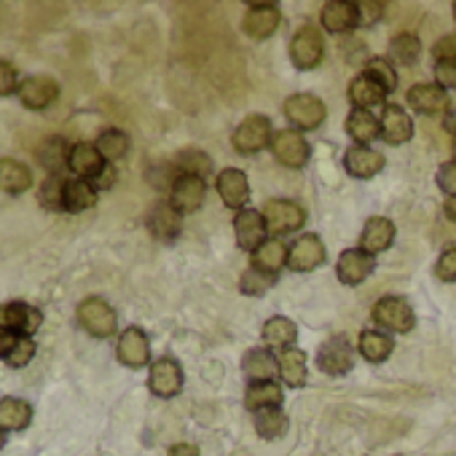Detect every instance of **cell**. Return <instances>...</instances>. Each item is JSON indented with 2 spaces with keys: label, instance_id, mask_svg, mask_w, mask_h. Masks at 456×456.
Here are the masks:
<instances>
[{
  "label": "cell",
  "instance_id": "obj_1",
  "mask_svg": "<svg viewBox=\"0 0 456 456\" xmlns=\"http://www.w3.org/2000/svg\"><path fill=\"white\" fill-rule=\"evenodd\" d=\"M76 320L81 325V330H86L92 338H110L116 336L118 330V317H116V309L100 298V296H89L78 304L76 309Z\"/></svg>",
  "mask_w": 456,
  "mask_h": 456
},
{
  "label": "cell",
  "instance_id": "obj_2",
  "mask_svg": "<svg viewBox=\"0 0 456 456\" xmlns=\"http://www.w3.org/2000/svg\"><path fill=\"white\" fill-rule=\"evenodd\" d=\"M328 110H325V102L314 94H293L285 100V118L293 124V129L298 132H314L320 129V124L325 121Z\"/></svg>",
  "mask_w": 456,
  "mask_h": 456
},
{
  "label": "cell",
  "instance_id": "obj_3",
  "mask_svg": "<svg viewBox=\"0 0 456 456\" xmlns=\"http://www.w3.org/2000/svg\"><path fill=\"white\" fill-rule=\"evenodd\" d=\"M373 322L389 333H411L416 325L413 309L403 296H384L373 306Z\"/></svg>",
  "mask_w": 456,
  "mask_h": 456
},
{
  "label": "cell",
  "instance_id": "obj_4",
  "mask_svg": "<svg viewBox=\"0 0 456 456\" xmlns=\"http://www.w3.org/2000/svg\"><path fill=\"white\" fill-rule=\"evenodd\" d=\"M264 220H266L269 234H274L280 240L285 234H293L298 228H304L306 212L301 204H296L290 199H272L264 209Z\"/></svg>",
  "mask_w": 456,
  "mask_h": 456
},
{
  "label": "cell",
  "instance_id": "obj_5",
  "mask_svg": "<svg viewBox=\"0 0 456 456\" xmlns=\"http://www.w3.org/2000/svg\"><path fill=\"white\" fill-rule=\"evenodd\" d=\"M272 153L274 159L288 167V169H304L309 156H312V148L304 137V132L298 129H282V132H274L272 137Z\"/></svg>",
  "mask_w": 456,
  "mask_h": 456
},
{
  "label": "cell",
  "instance_id": "obj_6",
  "mask_svg": "<svg viewBox=\"0 0 456 456\" xmlns=\"http://www.w3.org/2000/svg\"><path fill=\"white\" fill-rule=\"evenodd\" d=\"M44 325V312L25 301L0 304V328L14 336H36Z\"/></svg>",
  "mask_w": 456,
  "mask_h": 456
},
{
  "label": "cell",
  "instance_id": "obj_7",
  "mask_svg": "<svg viewBox=\"0 0 456 456\" xmlns=\"http://www.w3.org/2000/svg\"><path fill=\"white\" fill-rule=\"evenodd\" d=\"M325 57V41L317 28L304 25L290 41V60L298 70H314Z\"/></svg>",
  "mask_w": 456,
  "mask_h": 456
},
{
  "label": "cell",
  "instance_id": "obj_8",
  "mask_svg": "<svg viewBox=\"0 0 456 456\" xmlns=\"http://www.w3.org/2000/svg\"><path fill=\"white\" fill-rule=\"evenodd\" d=\"M185 384V376H183V368L175 357H159L151 362V370H148V389L151 395L161 397V400H169L175 395H180Z\"/></svg>",
  "mask_w": 456,
  "mask_h": 456
},
{
  "label": "cell",
  "instance_id": "obj_9",
  "mask_svg": "<svg viewBox=\"0 0 456 456\" xmlns=\"http://www.w3.org/2000/svg\"><path fill=\"white\" fill-rule=\"evenodd\" d=\"M317 368L328 376H346L354 368V346L346 336L328 338L317 352Z\"/></svg>",
  "mask_w": 456,
  "mask_h": 456
},
{
  "label": "cell",
  "instance_id": "obj_10",
  "mask_svg": "<svg viewBox=\"0 0 456 456\" xmlns=\"http://www.w3.org/2000/svg\"><path fill=\"white\" fill-rule=\"evenodd\" d=\"M17 97L28 110H46L60 100V84L52 76H28L20 81Z\"/></svg>",
  "mask_w": 456,
  "mask_h": 456
},
{
  "label": "cell",
  "instance_id": "obj_11",
  "mask_svg": "<svg viewBox=\"0 0 456 456\" xmlns=\"http://www.w3.org/2000/svg\"><path fill=\"white\" fill-rule=\"evenodd\" d=\"M272 137H274V132H272V121L266 118V116H250V118H245L237 129H234V134H232V142H234V148L240 151V153H258V151H264L266 145H272Z\"/></svg>",
  "mask_w": 456,
  "mask_h": 456
},
{
  "label": "cell",
  "instance_id": "obj_12",
  "mask_svg": "<svg viewBox=\"0 0 456 456\" xmlns=\"http://www.w3.org/2000/svg\"><path fill=\"white\" fill-rule=\"evenodd\" d=\"M328 258V250L322 245V240L317 234H304L298 237L290 250H288V266L298 274H306V272H314L325 264Z\"/></svg>",
  "mask_w": 456,
  "mask_h": 456
},
{
  "label": "cell",
  "instance_id": "obj_13",
  "mask_svg": "<svg viewBox=\"0 0 456 456\" xmlns=\"http://www.w3.org/2000/svg\"><path fill=\"white\" fill-rule=\"evenodd\" d=\"M116 357H118L121 365H126L132 370L145 368L151 362V341H148L145 330L134 328V325L121 330L118 344H116Z\"/></svg>",
  "mask_w": 456,
  "mask_h": 456
},
{
  "label": "cell",
  "instance_id": "obj_14",
  "mask_svg": "<svg viewBox=\"0 0 456 456\" xmlns=\"http://www.w3.org/2000/svg\"><path fill=\"white\" fill-rule=\"evenodd\" d=\"M145 225L153 240L169 245L180 237V228H183V215L169 204V201H159L151 207L148 217H145Z\"/></svg>",
  "mask_w": 456,
  "mask_h": 456
},
{
  "label": "cell",
  "instance_id": "obj_15",
  "mask_svg": "<svg viewBox=\"0 0 456 456\" xmlns=\"http://www.w3.org/2000/svg\"><path fill=\"white\" fill-rule=\"evenodd\" d=\"M234 232H237V245L242 250H250L256 253L264 242H266V234H269V228H266V220H264V212L258 209H240L237 217H234Z\"/></svg>",
  "mask_w": 456,
  "mask_h": 456
},
{
  "label": "cell",
  "instance_id": "obj_16",
  "mask_svg": "<svg viewBox=\"0 0 456 456\" xmlns=\"http://www.w3.org/2000/svg\"><path fill=\"white\" fill-rule=\"evenodd\" d=\"M204 196H207V185L201 177H193V175H177V180L169 188V204L180 215L196 212L204 204Z\"/></svg>",
  "mask_w": 456,
  "mask_h": 456
},
{
  "label": "cell",
  "instance_id": "obj_17",
  "mask_svg": "<svg viewBox=\"0 0 456 456\" xmlns=\"http://www.w3.org/2000/svg\"><path fill=\"white\" fill-rule=\"evenodd\" d=\"M376 272V258L360 248H352V250H344L338 256V264H336V274H338V282L344 285H360L365 282L370 274Z\"/></svg>",
  "mask_w": 456,
  "mask_h": 456
},
{
  "label": "cell",
  "instance_id": "obj_18",
  "mask_svg": "<svg viewBox=\"0 0 456 456\" xmlns=\"http://www.w3.org/2000/svg\"><path fill=\"white\" fill-rule=\"evenodd\" d=\"M70 172L81 180H89V183H97L100 175L108 169V161L102 159V153L97 151L94 142H76L70 148V161H68Z\"/></svg>",
  "mask_w": 456,
  "mask_h": 456
},
{
  "label": "cell",
  "instance_id": "obj_19",
  "mask_svg": "<svg viewBox=\"0 0 456 456\" xmlns=\"http://www.w3.org/2000/svg\"><path fill=\"white\" fill-rule=\"evenodd\" d=\"M217 193L223 199L225 207L232 209H245V204L250 201V180L242 169L228 167L223 172H217Z\"/></svg>",
  "mask_w": 456,
  "mask_h": 456
},
{
  "label": "cell",
  "instance_id": "obj_20",
  "mask_svg": "<svg viewBox=\"0 0 456 456\" xmlns=\"http://www.w3.org/2000/svg\"><path fill=\"white\" fill-rule=\"evenodd\" d=\"M33 416H36V408L30 400L25 397H0V432H25L30 424H33Z\"/></svg>",
  "mask_w": 456,
  "mask_h": 456
},
{
  "label": "cell",
  "instance_id": "obj_21",
  "mask_svg": "<svg viewBox=\"0 0 456 456\" xmlns=\"http://www.w3.org/2000/svg\"><path fill=\"white\" fill-rule=\"evenodd\" d=\"M70 142L65 137H46L38 151H36V159L38 164L46 169V177H65V172L70 169L68 161H70Z\"/></svg>",
  "mask_w": 456,
  "mask_h": 456
},
{
  "label": "cell",
  "instance_id": "obj_22",
  "mask_svg": "<svg viewBox=\"0 0 456 456\" xmlns=\"http://www.w3.org/2000/svg\"><path fill=\"white\" fill-rule=\"evenodd\" d=\"M280 22H282V14H280V9L274 4H256V6L248 9L245 22H242V30L250 38L264 41V38H269V36L277 33Z\"/></svg>",
  "mask_w": 456,
  "mask_h": 456
},
{
  "label": "cell",
  "instance_id": "obj_23",
  "mask_svg": "<svg viewBox=\"0 0 456 456\" xmlns=\"http://www.w3.org/2000/svg\"><path fill=\"white\" fill-rule=\"evenodd\" d=\"M384 153H379L376 148L370 145H352L346 153H344V167L352 177H360V180H368V177H376L381 169H384Z\"/></svg>",
  "mask_w": 456,
  "mask_h": 456
},
{
  "label": "cell",
  "instance_id": "obj_24",
  "mask_svg": "<svg viewBox=\"0 0 456 456\" xmlns=\"http://www.w3.org/2000/svg\"><path fill=\"white\" fill-rule=\"evenodd\" d=\"M408 102L416 113H424V116H435V113H443L451 108V100H448V92L437 84H416L408 89Z\"/></svg>",
  "mask_w": 456,
  "mask_h": 456
},
{
  "label": "cell",
  "instance_id": "obj_25",
  "mask_svg": "<svg viewBox=\"0 0 456 456\" xmlns=\"http://www.w3.org/2000/svg\"><path fill=\"white\" fill-rule=\"evenodd\" d=\"M320 22L328 33H349L360 25L357 20V4H349V0H330V4L322 6L320 12Z\"/></svg>",
  "mask_w": 456,
  "mask_h": 456
},
{
  "label": "cell",
  "instance_id": "obj_26",
  "mask_svg": "<svg viewBox=\"0 0 456 456\" xmlns=\"http://www.w3.org/2000/svg\"><path fill=\"white\" fill-rule=\"evenodd\" d=\"M379 121H381V140L389 145H403L413 137V121L400 105H387Z\"/></svg>",
  "mask_w": 456,
  "mask_h": 456
},
{
  "label": "cell",
  "instance_id": "obj_27",
  "mask_svg": "<svg viewBox=\"0 0 456 456\" xmlns=\"http://www.w3.org/2000/svg\"><path fill=\"white\" fill-rule=\"evenodd\" d=\"M33 188V169L20 159H0V191L9 196H22Z\"/></svg>",
  "mask_w": 456,
  "mask_h": 456
},
{
  "label": "cell",
  "instance_id": "obj_28",
  "mask_svg": "<svg viewBox=\"0 0 456 456\" xmlns=\"http://www.w3.org/2000/svg\"><path fill=\"white\" fill-rule=\"evenodd\" d=\"M392 242H395V223L389 217L376 215L365 223L360 234V250L376 256V253H384Z\"/></svg>",
  "mask_w": 456,
  "mask_h": 456
},
{
  "label": "cell",
  "instance_id": "obj_29",
  "mask_svg": "<svg viewBox=\"0 0 456 456\" xmlns=\"http://www.w3.org/2000/svg\"><path fill=\"white\" fill-rule=\"evenodd\" d=\"M242 370L245 376L253 381H274V376L280 373V362L277 354H272L266 346H253L248 349L245 360H242Z\"/></svg>",
  "mask_w": 456,
  "mask_h": 456
},
{
  "label": "cell",
  "instance_id": "obj_30",
  "mask_svg": "<svg viewBox=\"0 0 456 456\" xmlns=\"http://www.w3.org/2000/svg\"><path fill=\"white\" fill-rule=\"evenodd\" d=\"M282 384L277 381H253L248 384V392H245V408L258 413V411H266V408H282Z\"/></svg>",
  "mask_w": 456,
  "mask_h": 456
},
{
  "label": "cell",
  "instance_id": "obj_31",
  "mask_svg": "<svg viewBox=\"0 0 456 456\" xmlns=\"http://www.w3.org/2000/svg\"><path fill=\"white\" fill-rule=\"evenodd\" d=\"M100 191L94 188V183L81 180V177H68L65 180V212H86L97 204Z\"/></svg>",
  "mask_w": 456,
  "mask_h": 456
},
{
  "label": "cell",
  "instance_id": "obj_32",
  "mask_svg": "<svg viewBox=\"0 0 456 456\" xmlns=\"http://www.w3.org/2000/svg\"><path fill=\"white\" fill-rule=\"evenodd\" d=\"M346 132L354 140V145H368L376 137H381V121L362 108H352V113L346 116Z\"/></svg>",
  "mask_w": 456,
  "mask_h": 456
},
{
  "label": "cell",
  "instance_id": "obj_33",
  "mask_svg": "<svg viewBox=\"0 0 456 456\" xmlns=\"http://www.w3.org/2000/svg\"><path fill=\"white\" fill-rule=\"evenodd\" d=\"M277 362H280V379L293 387V389H301L306 384V352L304 349H282L277 354Z\"/></svg>",
  "mask_w": 456,
  "mask_h": 456
},
{
  "label": "cell",
  "instance_id": "obj_34",
  "mask_svg": "<svg viewBox=\"0 0 456 456\" xmlns=\"http://www.w3.org/2000/svg\"><path fill=\"white\" fill-rule=\"evenodd\" d=\"M288 245L277 237L266 240L256 253H253V269H261V272H269V274H277L282 272V266H288Z\"/></svg>",
  "mask_w": 456,
  "mask_h": 456
},
{
  "label": "cell",
  "instance_id": "obj_35",
  "mask_svg": "<svg viewBox=\"0 0 456 456\" xmlns=\"http://www.w3.org/2000/svg\"><path fill=\"white\" fill-rule=\"evenodd\" d=\"M296 338H298V328H296V322L290 317H282L280 314V317L266 320V325H264L266 349H277V352L290 349L296 344Z\"/></svg>",
  "mask_w": 456,
  "mask_h": 456
},
{
  "label": "cell",
  "instance_id": "obj_36",
  "mask_svg": "<svg viewBox=\"0 0 456 456\" xmlns=\"http://www.w3.org/2000/svg\"><path fill=\"white\" fill-rule=\"evenodd\" d=\"M384 97H387V89L376 78H370L365 73L357 76L352 81V86H349V100L354 102V108H362V110H370V108L381 105Z\"/></svg>",
  "mask_w": 456,
  "mask_h": 456
},
{
  "label": "cell",
  "instance_id": "obj_37",
  "mask_svg": "<svg viewBox=\"0 0 456 456\" xmlns=\"http://www.w3.org/2000/svg\"><path fill=\"white\" fill-rule=\"evenodd\" d=\"M357 349H360V354H362L368 362H384V360L392 354L395 341H392V336H387V333L362 330V333H360V341H357Z\"/></svg>",
  "mask_w": 456,
  "mask_h": 456
},
{
  "label": "cell",
  "instance_id": "obj_38",
  "mask_svg": "<svg viewBox=\"0 0 456 456\" xmlns=\"http://www.w3.org/2000/svg\"><path fill=\"white\" fill-rule=\"evenodd\" d=\"M421 57V41L413 33H400L389 41V62L397 65H416Z\"/></svg>",
  "mask_w": 456,
  "mask_h": 456
},
{
  "label": "cell",
  "instance_id": "obj_39",
  "mask_svg": "<svg viewBox=\"0 0 456 456\" xmlns=\"http://www.w3.org/2000/svg\"><path fill=\"white\" fill-rule=\"evenodd\" d=\"M97 151L102 153V159L108 164L113 161H121L126 153H129V134L121 132V129H105L97 140H94Z\"/></svg>",
  "mask_w": 456,
  "mask_h": 456
},
{
  "label": "cell",
  "instance_id": "obj_40",
  "mask_svg": "<svg viewBox=\"0 0 456 456\" xmlns=\"http://www.w3.org/2000/svg\"><path fill=\"white\" fill-rule=\"evenodd\" d=\"M256 432L264 440H277L288 432V416L282 408H266L256 413Z\"/></svg>",
  "mask_w": 456,
  "mask_h": 456
},
{
  "label": "cell",
  "instance_id": "obj_41",
  "mask_svg": "<svg viewBox=\"0 0 456 456\" xmlns=\"http://www.w3.org/2000/svg\"><path fill=\"white\" fill-rule=\"evenodd\" d=\"M65 180L68 177H46L38 188V201L49 212H65Z\"/></svg>",
  "mask_w": 456,
  "mask_h": 456
},
{
  "label": "cell",
  "instance_id": "obj_42",
  "mask_svg": "<svg viewBox=\"0 0 456 456\" xmlns=\"http://www.w3.org/2000/svg\"><path fill=\"white\" fill-rule=\"evenodd\" d=\"M175 169H177V175H193V177L204 180V175H209V169H212V161H209L207 153L191 148V151H183L175 159Z\"/></svg>",
  "mask_w": 456,
  "mask_h": 456
},
{
  "label": "cell",
  "instance_id": "obj_43",
  "mask_svg": "<svg viewBox=\"0 0 456 456\" xmlns=\"http://www.w3.org/2000/svg\"><path fill=\"white\" fill-rule=\"evenodd\" d=\"M274 285H277V274H269V272H261V269H253V266L240 280V290L245 296H266Z\"/></svg>",
  "mask_w": 456,
  "mask_h": 456
},
{
  "label": "cell",
  "instance_id": "obj_44",
  "mask_svg": "<svg viewBox=\"0 0 456 456\" xmlns=\"http://www.w3.org/2000/svg\"><path fill=\"white\" fill-rule=\"evenodd\" d=\"M36 352H38V346H36V338H33V336H17V341H14V346L9 349V354H6L4 362H6L9 368L20 370V368H28V365L33 362Z\"/></svg>",
  "mask_w": 456,
  "mask_h": 456
},
{
  "label": "cell",
  "instance_id": "obj_45",
  "mask_svg": "<svg viewBox=\"0 0 456 456\" xmlns=\"http://www.w3.org/2000/svg\"><path fill=\"white\" fill-rule=\"evenodd\" d=\"M365 76L376 78V81L387 89V94L397 89V73H395L392 62H389V60H384V57L368 60V65H365Z\"/></svg>",
  "mask_w": 456,
  "mask_h": 456
},
{
  "label": "cell",
  "instance_id": "obj_46",
  "mask_svg": "<svg viewBox=\"0 0 456 456\" xmlns=\"http://www.w3.org/2000/svg\"><path fill=\"white\" fill-rule=\"evenodd\" d=\"M435 277L440 282H456V248H445L435 264Z\"/></svg>",
  "mask_w": 456,
  "mask_h": 456
},
{
  "label": "cell",
  "instance_id": "obj_47",
  "mask_svg": "<svg viewBox=\"0 0 456 456\" xmlns=\"http://www.w3.org/2000/svg\"><path fill=\"white\" fill-rule=\"evenodd\" d=\"M20 73H17V68L12 65V62H6V60H0V97H12V94H17V89H20Z\"/></svg>",
  "mask_w": 456,
  "mask_h": 456
},
{
  "label": "cell",
  "instance_id": "obj_48",
  "mask_svg": "<svg viewBox=\"0 0 456 456\" xmlns=\"http://www.w3.org/2000/svg\"><path fill=\"white\" fill-rule=\"evenodd\" d=\"M384 14V4L379 0H360L357 4V20H360V28H370L381 20Z\"/></svg>",
  "mask_w": 456,
  "mask_h": 456
},
{
  "label": "cell",
  "instance_id": "obj_49",
  "mask_svg": "<svg viewBox=\"0 0 456 456\" xmlns=\"http://www.w3.org/2000/svg\"><path fill=\"white\" fill-rule=\"evenodd\" d=\"M435 183L440 185V191H443L448 199H453V196H456V161L440 164V169H437V175H435Z\"/></svg>",
  "mask_w": 456,
  "mask_h": 456
},
{
  "label": "cell",
  "instance_id": "obj_50",
  "mask_svg": "<svg viewBox=\"0 0 456 456\" xmlns=\"http://www.w3.org/2000/svg\"><path fill=\"white\" fill-rule=\"evenodd\" d=\"M435 84L445 92H456V62H435Z\"/></svg>",
  "mask_w": 456,
  "mask_h": 456
},
{
  "label": "cell",
  "instance_id": "obj_51",
  "mask_svg": "<svg viewBox=\"0 0 456 456\" xmlns=\"http://www.w3.org/2000/svg\"><path fill=\"white\" fill-rule=\"evenodd\" d=\"M435 62H456V33L453 36H443L435 49H432Z\"/></svg>",
  "mask_w": 456,
  "mask_h": 456
},
{
  "label": "cell",
  "instance_id": "obj_52",
  "mask_svg": "<svg viewBox=\"0 0 456 456\" xmlns=\"http://www.w3.org/2000/svg\"><path fill=\"white\" fill-rule=\"evenodd\" d=\"M167 456H201V453H199V448L193 443H175L167 451Z\"/></svg>",
  "mask_w": 456,
  "mask_h": 456
},
{
  "label": "cell",
  "instance_id": "obj_53",
  "mask_svg": "<svg viewBox=\"0 0 456 456\" xmlns=\"http://www.w3.org/2000/svg\"><path fill=\"white\" fill-rule=\"evenodd\" d=\"M14 341H17L14 333H9V330L0 328V360H6V354H9V349L14 346Z\"/></svg>",
  "mask_w": 456,
  "mask_h": 456
},
{
  "label": "cell",
  "instance_id": "obj_54",
  "mask_svg": "<svg viewBox=\"0 0 456 456\" xmlns=\"http://www.w3.org/2000/svg\"><path fill=\"white\" fill-rule=\"evenodd\" d=\"M113 183H116V169H113V164H108V169L100 175V180L94 183V188H97V191H105V188H110Z\"/></svg>",
  "mask_w": 456,
  "mask_h": 456
},
{
  "label": "cell",
  "instance_id": "obj_55",
  "mask_svg": "<svg viewBox=\"0 0 456 456\" xmlns=\"http://www.w3.org/2000/svg\"><path fill=\"white\" fill-rule=\"evenodd\" d=\"M443 126L453 134V140H456V105H451L448 110H445V121H443Z\"/></svg>",
  "mask_w": 456,
  "mask_h": 456
},
{
  "label": "cell",
  "instance_id": "obj_56",
  "mask_svg": "<svg viewBox=\"0 0 456 456\" xmlns=\"http://www.w3.org/2000/svg\"><path fill=\"white\" fill-rule=\"evenodd\" d=\"M443 209H445V217L456 223V196H453V199H448V201L443 204Z\"/></svg>",
  "mask_w": 456,
  "mask_h": 456
},
{
  "label": "cell",
  "instance_id": "obj_57",
  "mask_svg": "<svg viewBox=\"0 0 456 456\" xmlns=\"http://www.w3.org/2000/svg\"><path fill=\"white\" fill-rule=\"evenodd\" d=\"M6 443H9V435H6V432H0V451L6 448Z\"/></svg>",
  "mask_w": 456,
  "mask_h": 456
},
{
  "label": "cell",
  "instance_id": "obj_58",
  "mask_svg": "<svg viewBox=\"0 0 456 456\" xmlns=\"http://www.w3.org/2000/svg\"><path fill=\"white\" fill-rule=\"evenodd\" d=\"M451 12H453V20H456V4H453V6H451Z\"/></svg>",
  "mask_w": 456,
  "mask_h": 456
},
{
  "label": "cell",
  "instance_id": "obj_59",
  "mask_svg": "<svg viewBox=\"0 0 456 456\" xmlns=\"http://www.w3.org/2000/svg\"><path fill=\"white\" fill-rule=\"evenodd\" d=\"M453 161H456V140H453Z\"/></svg>",
  "mask_w": 456,
  "mask_h": 456
},
{
  "label": "cell",
  "instance_id": "obj_60",
  "mask_svg": "<svg viewBox=\"0 0 456 456\" xmlns=\"http://www.w3.org/2000/svg\"><path fill=\"white\" fill-rule=\"evenodd\" d=\"M397 456H403V453H397Z\"/></svg>",
  "mask_w": 456,
  "mask_h": 456
}]
</instances>
